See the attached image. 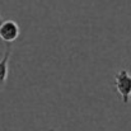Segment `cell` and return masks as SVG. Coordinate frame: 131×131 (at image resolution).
I'll return each instance as SVG.
<instances>
[{"mask_svg":"<svg viewBox=\"0 0 131 131\" xmlns=\"http://www.w3.org/2000/svg\"><path fill=\"white\" fill-rule=\"evenodd\" d=\"M10 53H12V48H10V46H6L5 52L3 55V59L0 60V92L5 87V83L8 79V68H9Z\"/></svg>","mask_w":131,"mask_h":131,"instance_id":"3","label":"cell"},{"mask_svg":"<svg viewBox=\"0 0 131 131\" xmlns=\"http://www.w3.org/2000/svg\"><path fill=\"white\" fill-rule=\"evenodd\" d=\"M48 131H56V130H53V129H50V130H48Z\"/></svg>","mask_w":131,"mask_h":131,"instance_id":"4","label":"cell"},{"mask_svg":"<svg viewBox=\"0 0 131 131\" xmlns=\"http://www.w3.org/2000/svg\"><path fill=\"white\" fill-rule=\"evenodd\" d=\"M20 35V29L17 22L14 20H3L0 23V38L6 42L12 43L14 42Z\"/></svg>","mask_w":131,"mask_h":131,"instance_id":"2","label":"cell"},{"mask_svg":"<svg viewBox=\"0 0 131 131\" xmlns=\"http://www.w3.org/2000/svg\"><path fill=\"white\" fill-rule=\"evenodd\" d=\"M115 87L121 97L124 104H127L131 99V74L122 69L115 75Z\"/></svg>","mask_w":131,"mask_h":131,"instance_id":"1","label":"cell"},{"mask_svg":"<svg viewBox=\"0 0 131 131\" xmlns=\"http://www.w3.org/2000/svg\"><path fill=\"white\" fill-rule=\"evenodd\" d=\"M1 22H3V20H1V17H0V23H1Z\"/></svg>","mask_w":131,"mask_h":131,"instance_id":"5","label":"cell"}]
</instances>
